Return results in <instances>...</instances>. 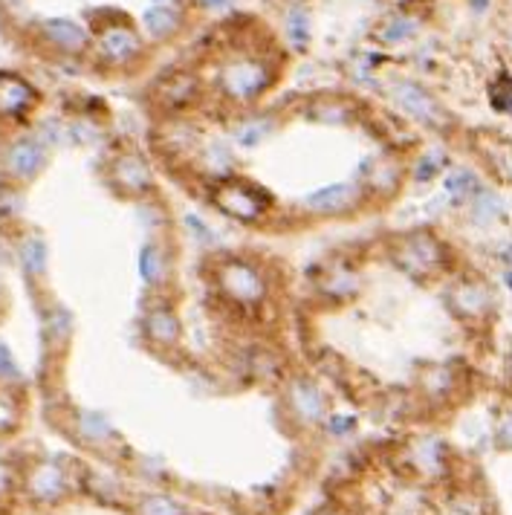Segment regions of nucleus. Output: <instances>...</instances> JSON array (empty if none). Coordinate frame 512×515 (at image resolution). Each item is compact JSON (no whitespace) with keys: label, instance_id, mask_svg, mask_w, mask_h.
<instances>
[{"label":"nucleus","instance_id":"f257e3e1","mask_svg":"<svg viewBox=\"0 0 512 515\" xmlns=\"http://www.w3.org/2000/svg\"><path fill=\"white\" fill-rule=\"evenodd\" d=\"M270 67L264 61H255V58H238L223 67L220 73V87L229 99L235 102H252L258 99L261 93L270 85Z\"/></svg>","mask_w":512,"mask_h":515},{"label":"nucleus","instance_id":"f03ea898","mask_svg":"<svg viewBox=\"0 0 512 515\" xmlns=\"http://www.w3.org/2000/svg\"><path fill=\"white\" fill-rule=\"evenodd\" d=\"M215 206L223 208L229 217L258 220V217L266 212L270 200H266V194L258 189V185L232 180V183H223V185H220V189L215 192Z\"/></svg>","mask_w":512,"mask_h":515},{"label":"nucleus","instance_id":"7ed1b4c3","mask_svg":"<svg viewBox=\"0 0 512 515\" xmlns=\"http://www.w3.org/2000/svg\"><path fill=\"white\" fill-rule=\"evenodd\" d=\"M220 287L240 304H255L264 298V278L247 261H226L220 266Z\"/></svg>","mask_w":512,"mask_h":515},{"label":"nucleus","instance_id":"20e7f679","mask_svg":"<svg viewBox=\"0 0 512 515\" xmlns=\"http://www.w3.org/2000/svg\"><path fill=\"white\" fill-rule=\"evenodd\" d=\"M99 53L110 64H131L142 55V41L131 27H108L99 35Z\"/></svg>","mask_w":512,"mask_h":515},{"label":"nucleus","instance_id":"39448f33","mask_svg":"<svg viewBox=\"0 0 512 515\" xmlns=\"http://www.w3.org/2000/svg\"><path fill=\"white\" fill-rule=\"evenodd\" d=\"M394 102H397L405 113L414 116V119H420V122H428V125L443 122V119H440L437 102L428 96L420 85H414V81H397V85H394Z\"/></svg>","mask_w":512,"mask_h":515},{"label":"nucleus","instance_id":"423d86ee","mask_svg":"<svg viewBox=\"0 0 512 515\" xmlns=\"http://www.w3.org/2000/svg\"><path fill=\"white\" fill-rule=\"evenodd\" d=\"M113 185L125 194H142L150 189V168L139 154H122L113 162Z\"/></svg>","mask_w":512,"mask_h":515},{"label":"nucleus","instance_id":"0eeeda50","mask_svg":"<svg viewBox=\"0 0 512 515\" xmlns=\"http://www.w3.org/2000/svg\"><path fill=\"white\" fill-rule=\"evenodd\" d=\"M44 162H46V151L41 143H32V139H20V143L12 145L9 154H6L9 174H15V177H20V180L38 174L44 168Z\"/></svg>","mask_w":512,"mask_h":515},{"label":"nucleus","instance_id":"6e6552de","mask_svg":"<svg viewBox=\"0 0 512 515\" xmlns=\"http://www.w3.org/2000/svg\"><path fill=\"white\" fill-rule=\"evenodd\" d=\"M35 102V90L18 76H0V116H23Z\"/></svg>","mask_w":512,"mask_h":515},{"label":"nucleus","instance_id":"1a4fd4ad","mask_svg":"<svg viewBox=\"0 0 512 515\" xmlns=\"http://www.w3.org/2000/svg\"><path fill=\"white\" fill-rule=\"evenodd\" d=\"M356 194H359L356 185L336 183V185H324V189H319L316 194H310L305 203L321 215H333V212H345V208H351L356 203Z\"/></svg>","mask_w":512,"mask_h":515},{"label":"nucleus","instance_id":"9d476101","mask_svg":"<svg viewBox=\"0 0 512 515\" xmlns=\"http://www.w3.org/2000/svg\"><path fill=\"white\" fill-rule=\"evenodd\" d=\"M440 261V249L432 238L426 235H414L405 241V247L400 252V264H405V269L411 273H423V269H432Z\"/></svg>","mask_w":512,"mask_h":515},{"label":"nucleus","instance_id":"9b49d317","mask_svg":"<svg viewBox=\"0 0 512 515\" xmlns=\"http://www.w3.org/2000/svg\"><path fill=\"white\" fill-rule=\"evenodd\" d=\"M46 38H50L55 46H61L67 53H78L81 46L87 44V35L85 29L78 27L73 20H46Z\"/></svg>","mask_w":512,"mask_h":515},{"label":"nucleus","instance_id":"f8f14e48","mask_svg":"<svg viewBox=\"0 0 512 515\" xmlns=\"http://www.w3.org/2000/svg\"><path fill=\"white\" fill-rule=\"evenodd\" d=\"M145 333H148L150 339H154V342H159V345L177 342V336H180V322H177V315H174L171 310H166V307L150 310V313H148V319H145Z\"/></svg>","mask_w":512,"mask_h":515},{"label":"nucleus","instance_id":"ddd939ff","mask_svg":"<svg viewBox=\"0 0 512 515\" xmlns=\"http://www.w3.org/2000/svg\"><path fill=\"white\" fill-rule=\"evenodd\" d=\"M145 27L154 38H168V35L177 32L180 27V15L171 6H150L145 12Z\"/></svg>","mask_w":512,"mask_h":515},{"label":"nucleus","instance_id":"4468645a","mask_svg":"<svg viewBox=\"0 0 512 515\" xmlns=\"http://www.w3.org/2000/svg\"><path fill=\"white\" fill-rule=\"evenodd\" d=\"M455 307L460 313H484L486 310V304H490V292H486L484 287L478 284H463L460 290H455Z\"/></svg>","mask_w":512,"mask_h":515},{"label":"nucleus","instance_id":"2eb2a0df","mask_svg":"<svg viewBox=\"0 0 512 515\" xmlns=\"http://www.w3.org/2000/svg\"><path fill=\"white\" fill-rule=\"evenodd\" d=\"M139 273L148 281V284H159L162 275H166V258L157 247H145L142 249V261H139Z\"/></svg>","mask_w":512,"mask_h":515},{"label":"nucleus","instance_id":"dca6fc26","mask_svg":"<svg viewBox=\"0 0 512 515\" xmlns=\"http://www.w3.org/2000/svg\"><path fill=\"white\" fill-rule=\"evenodd\" d=\"M486 159L492 162V168L501 174L504 180L512 183V143H495L486 148Z\"/></svg>","mask_w":512,"mask_h":515},{"label":"nucleus","instance_id":"f3484780","mask_svg":"<svg viewBox=\"0 0 512 515\" xmlns=\"http://www.w3.org/2000/svg\"><path fill=\"white\" fill-rule=\"evenodd\" d=\"M287 35L296 44H307V38H310V18H307V12L301 9V6L289 9V15H287Z\"/></svg>","mask_w":512,"mask_h":515},{"label":"nucleus","instance_id":"a211bd4d","mask_svg":"<svg viewBox=\"0 0 512 515\" xmlns=\"http://www.w3.org/2000/svg\"><path fill=\"white\" fill-rule=\"evenodd\" d=\"M414 32H417L414 18H397V20H391L386 29H382V38H386L388 44H400L405 38H411Z\"/></svg>","mask_w":512,"mask_h":515},{"label":"nucleus","instance_id":"6ab92c4d","mask_svg":"<svg viewBox=\"0 0 512 515\" xmlns=\"http://www.w3.org/2000/svg\"><path fill=\"white\" fill-rule=\"evenodd\" d=\"M492 104H495V110H501V113H509L512 116V78L509 76H501L492 85Z\"/></svg>","mask_w":512,"mask_h":515},{"label":"nucleus","instance_id":"aec40b11","mask_svg":"<svg viewBox=\"0 0 512 515\" xmlns=\"http://www.w3.org/2000/svg\"><path fill=\"white\" fill-rule=\"evenodd\" d=\"M475 189V177L469 171H455L451 177L446 180V192L451 197H467L469 192Z\"/></svg>","mask_w":512,"mask_h":515},{"label":"nucleus","instance_id":"412c9836","mask_svg":"<svg viewBox=\"0 0 512 515\" xmlns=\"http://www.w3.org/2000/svg\"><path fill=\"white\" fill-rule=\"evenodd\" d=\"M44 243L41 241H29L27 247H23V264H27L32 273H41L44 269Z\"/></svg>","mask_w":512,"mask_h":515},{"label":"nucleus","instance_id":"4be33fe9","mask_svg":"<svg viewBox=\"0 0 512 515\" xmlns=\"http://www.w3.org/2000/svg\"><path fill=\"white\" fill-rule=\"evenodd\" d=\"M435 162H440V157H437V154L426 157V159L420 162V168H417V174H414V177H417V180H432V174L440 168V166H435Z\"/></svg>","mask_w":512,"mask_h":515},{"label":"nucleus","instance_id":"5701e85b","mask_svg":"<svg viewBox=\"0 0 512 515\" xmlns=\"http://www.w3.org/2000/svg\"><path fill=\"white\" fill-rule=\"evenodd\" d=\"M166 512H174V507L168 504V501H150V504L145 507V515H166Z\"/></svg>","mask_w":512,"mask_h":515},{"label":"nucleus","instance_id":"b1692460","mask_svg":"<svg viewBox=\"0 0 512 515\" xmlns=\"http://www.w3.org/2000/svg\"><path fill=\"white\" fill-rule=\"evenodd\" d=\"M0 373H15V365H12V356L9 350L0 345Z\"/></svg>","mask_w":512,"mask_h":515},{"label":"nucleus","instance_id":"393cba45","mask_svg":"<svg viewBox=\"0 0 512 515\" xmlns=\"http://www.w3.org/2000/svg\"><path fill=\"white\" fill-rule=\"evenodd\" d=\"M232 4H235V0H203L206 9H217V12H220V9H229Z\"/></svg>","mask_w":512,"mask_h":515},{"label":"nucleus","instance_id":"a878e982","mask_svg":"<svg viewBox=\"0 0 512 515\" xmlns=\"http://www.w3.org/2000/svg\"><path fill=\"white\" fill-rule=\"evenodd\" d=\"M501 437H504L507 443H512V420H507V423H504V431H501Z\"/></svg>","mask_w":512,"mask_h":515},{"label":"nucleus","instance_id":"bb28decb","mask_svg":"<svg viewBox=\"0 0 512 515\" xmlns=\"http://www.w3.org/2000/svg\"><path fill=\"white\" fill-rule=\"evenodd\" d=\"M475 9H486V0H475Z\"/></svg>","mask_w":512,"mask_h":515},{"label":"nucleus","instance_id":"cd10ccee","mask_svg":"<svg viewBox=\"0 0 512 515\" xmlns=\"http://www.w3.org/2000/svg\"><path fill=\"white\" fill-rule=\"evenodd\" d=\"M507 284L512 287V269H509V273H507Z\"/></svg>","mask_w":512,"mask_h":515},{"label":"nucleus","instance_id":"c85d7f7f","mask_svg":"<svg viewBox=\"0 0 512 515\" xmlns=\"http://www.w3.org/2000/svg\"><path fill=\"white\" fill-rule=\"evenodd\" d=\"M509 362H512V356H509Z\"/></svg>","mask_w":512,"mask_h":515}]
</instances>
